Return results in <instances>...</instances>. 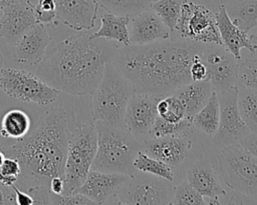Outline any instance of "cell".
<instances>
[{
    "instance_id": "14",
    "label": "cell",
    "mask_w": 257,
    "mask_h": 205,
    "mask_svg": "<svg viewBox=\"0 0 257 205\" xmlns=\"http://www.w3.org/2000/svg\"><path fill=\"white\" fill-rule=\"evenodd\" d=\"M128 177L126 174L91 169L84 182L74 192L85 195L94 204L115 203V196Z\"/></svg>"
},
{
    "instance_id": "37",
    "label": "cell",
    "mask_w": 257,
    "mask_h": 205,
    "mask_svg": "<svg viewBox=\"0 0 257 205\" xmlns=\"http://www.w3.org/2000/svg\"><path fill=\"white\" fill-rule=\"evenodd\" d=\"M50 204H60V205H88V204H94L92 200H90L85 195L73 192L71 194H52L50 193Z\"/></svg>"
},
{
    "instance_id": "8",
    "label": "cell",
    "mask_w": 257,
    "mask_h": 205,
    "mask_svg": "<svg viewBox=\"0 0 257 205\" xmlns=\"http://www.w3.org/2000/svg\"><path fill=\"white\" fill-rule=\"evenodd\" d=\"M0 88L9 97L43 106L53 103L59 95L57 89L48 85L37 74L14 68L1 70Z\"/></svg>"
},
{
    "instance_id": "44",
    "label": "cell",
    "mask_w": 257,
    "mask_h": 205,
    "mask_svg": "<svg viewBox=\"0 0 257 205\" xmlns=\"http://www.w3.org/2000/svg\"><path fill=\"white\" fill-rule=\"evenodd\" d=\"M17 1L26 2V3H29V4H31L32 6H35V5H36V3H37L39 0H17Z\"/></svg>"
},
{
    "instance_id": "21",
    "label": "cell",
    "mask_w": 257,
    "mask_h": 205,
    "mask_svg": "<svg viewBox=\"0 0 257 205\" xmlns=\"http://www.w3.org/2000/svg\"><path fill=\"white\" fill-rule=\"evenodd\" d=\"M215 18L222 46L238 61L242 57V49H246L250 53L257 52V45L252 43L248 33L241 30L230 20L224 4L220 5L218 11L215 13Z\"/></svg>"
},
{
    "instance_id": "1",
    "label": "cell",
    "mask_w": 257,
    "mask_h": 205,
    "mask_svg": "<svg viewBox=\"0 0 257 205\" xmlns=\"http://www.w3.org/2000/svg\"><path fill=\"white\" fill-rule=\"evenodd\" d=\"M205 44L188 40H158L119 46L111 63L131 82L135 93L166 96L192 82L190 65Z\"/></svg>"
},
{
    "instance_id": "36",
    "label": "cell",
    "mask_w": 257,
    "mask_h": 205,
    "mask_svg": "<svg viewBox=\"0 0 257 205\" xmlns=\"http://www.w3.org/2000/svg\"><path fill=\"white\" fill-rule=\"evenodd\" d=\"M21 174V166L19 162L11 157H6L4 162L0 165V184L11 186L17 182Z\"/></svg>"
},
{
    "instance_id": "39",
    "label": "cell",
    "mask_w": 257,
    "mask_h": 205,
    "mask_svg": "<svg viewBox=\"0 0 257 205\" xmlns=\"http://www.w3.org/2000/svg\"><path fill=\"white\" fill-rule=\"evenodd\" d=\"M12 189L15 192V198H16V204L17 205H32L35 204L34 197L28 192V191H22L16 183L11 185Z\"/></svg>"
},
{
    "instance_id": "42",
    "label": "cell",
    "mask_w": 257,
    "mask_h": 205,
    "mask_svg": "<svg viewBox=\"0 0 257 205\" xmlns=\"http://www.w3.org/2000/svg\"><path fill=\"white\" fill-rule=\"evenodd\" d=\"M49 190L52 194H63L64 191V179L61 176L52 178L49 182Z\"/></svg>"
},
{
    "instance_id": "6",
    "label": "cell",
    "mask_w": 257,
    "mask_h": 205,
    "mask_svg": "<svg viewBox=\"0 0 257 205\" xmlns=\"http://www.w3.org/2000/svg\"><path fill=\"white\" fill-rule=\"evenodd\" d=\"M97 148L95 122L89 120L68 132L67 153L64 166L63 194L73 193L91 170Z\"/></svg>"
},
{
    "instance_id": "33",
    "label": "cell",
    "mask_w": 257,
    "mask_h": 205,
    "mask_svg": "<svg viewBox=\"0 0 257 205\" xmlns=\"http://www.w3.org/2000/svg\"><path fill=\"white\" fill-rule=\"evenodd\" d=\"M170 204L176 205H204L205 198L185 179L174 187L173 197Z\"/></svg>"
},
{
    "instance_id": "24",
    "label": "cell",
    "mask_w": 257,
    "mask_h": 205,
    "mask_svg": "<svg viewBox=\"0 0 257 205\" xmlns=\"http://www.w3.org/2000/svg\"><path fill=\"white\" fill-rule=\"evenodd\" d=\"M224 6L230 20L241 30L249 33L257 28V0H229Z\"/></svg>"
},
{
    "instance_id": "7",
    "label": "cell",
    "mask_w": 257,
    "mask_h": 205,
    "mask_svg": "<svg viewBox=\"0 0 257 205\" xmlns=\"http://www.w3.org/2000/svg\"><path fill=\"white\" fill-rule=\"evenodd\" d=\"M218 165L227 187L257 203V160L240 143L222 147Z\"/></svg>"
},
{
    "instance_id": "25",
    "label": "cell",
    "mask_w": 257,
    "mask_h": 205,
    "mask_svg": "<svg viewBox=\"0 0 257 205\" xmlns=\"http://www.w3.org/2000/svg\"><path fill=\"white\" fill-rule=\"evenodd\" d=\"M220 107L219 99L216 91H213L207 103L194 115L192 119V125L197 130L213 136L219 125Z\"/></svg>"
},
{
    "instance_id": "23",
    "label": "cell",
    "mask_w": 257,
    "mask_h": 205,
    "mask_svg": "<svg viewBox=\"0 0 257 205\" xmlns=\"http://www.w3.org/2000/svg\"><path fill=\"white\" fill-rule=\"evenodd\" d=\"M130 16L116 15L105 11L100 17V27L94 33H90L91 38H104L106 40L119 43L121 46H128Z\"/></svg>"
},
{
    "instance_id": "29",
    "label": "cell",
    "mask_w": 257,
    "mask_h": 205,
    "mask_svg": "<svg viewBox=\"0 0 257 205\" xmlns=\"http://www.w3.org/2000/svg\"><path fill=\"white\" fill-rule=\"evenodd\" d=\"M105 11L116 15L134 16L151 9L156 0H95Z\"/></svg>"
},
{
    "instance_id": "40",
    "label": "cell",
    "mask_w": 257,
    "mask_h": 205,
    "mask_svg": "<svg viewBox=\"0 0 257 205\" xmlns=\"http://www.w3.org/2000/svg\"><path fill=\"white\" fill-rule=\"evenodd\" d=\"M240 144L257 160V133L250 132L240 141Z\"/></svg>"
},
{
    "instance_id": "48",
    "label": "cell",
    "mask_w": 257,
    "mask_h": 205,
    "mask_svg": "<svg viewBox=\"0 0 257 205\" xmlns=\"http://www.w3.org/2000/svg\"><path fill=\"white\" fill-rule=\"evenodd\" d=\"M1 14H2V9H0V17H1Z\"/></svg>"
},
{
    "instance_id": "15",
    "label": "cell",
    "mask_w": 257,
    "mask_h": 205,
    "mask_svg": "<svg viewBox=\"0 0 257 205\" xmlns=\"http://www.w3.org/2000/svg\"><path fill=\"white\" fill-rule=\"evenodd\" d=\"M51 38L44 24L36 22L13 45L16 63L37 66L46 54Z\"/></svg>"
},
{
    "instance_id": "22",
    "label": "cell",
    "mask_w": 257,
    "mask_h": 205,
    "mask_svg": "<svg viewBox=\"0 0 257 205\" xmlns=\"http://www.w3.org/2000/svg\"><path fill=\"white\" fill-rule=\"evenodd\" d=\"M213 88L209 80L192 81L178 90L174 94L181 102L186 118L192 120L194 115L207 103L213 93Z\"/></svg>"
},
{
    "instance_id": "11",
    "label": "cell",
    "mask_w": 257,
    "mask_h": 205,
    "mask_svg": "<svg viewBox=\"0 0 257 205\" xmlns=\"http://www.w3.org/2000/svg\"><path fill=\"white\" fill-rule=\"evenodd\" d=\"M220 107L219 125L213 135V144L218 147H225L240 143L250 130L243 122L237 104V87L217 92Z\"/></svg>"
},
{
    "instance_id": "31",
    "label": "cell",
    "mask_w": 257,
    "mask_h": 205,
    "mask_svg": "<svg viewBox=\"0 0 257 205\" xmlns=\"http://www.w3.org/2000/svg\"><path fill=\"white\" fill-rule=\"evenodd\" d=\"M182 1L183 0H156L152 4L151 9L171 31H174L180 17Z\"/></svg>"
},
{
    "instance_id": "38",
    "label": "cell",
    "mask_w": 257,
    "mask_h": 205,
    "mask_svg": "<svg viewBox=\"0 0 257 205\" xmlns=\"http://www.w3.org/2000/svg\"><path fill=\"white\" fill-rule=\"evenodd\" d=\"M203 53H204V51L202 53L197 54L190 65V76H191L192 81L209 80V71H208V67L204 61Z\"/></svg>"
},
{
    "instance_id": "46",
    "label": "cell",
    "mask_w": 257,
    "mask_h": 205,
    "mask_svg": "<svg viewBox=\"0 0 257 205\" xmlns=\"http://www.w3.org/2000/svg\"><path fill=\"white\" fill-rule=\"evenodd\" d=\"M3 63H4V59H3V55L0 50V73H1V70L3 69Z\"/></svg>"
},
{
    "instance_id": "43",
    "label": "cell",
    "mask_w": 257,
    "mask_h": 205,
    "mask_svg": "<svg viewBox=\"0 0 257 205\" xmlns=\"http://www.w3.org/2000/svg\"><path fill=\"white\" fill-rule=\"evenodd\" d=\"M14 1H16V0H0V9H3L4 7L13 3Z\"/></svg>"
},
{
    "instance_id": "17",
    "label": "cell",
    "mask_w": 257,
    "mask_h": 205,
    "mask_svg": "<svg viewBox=\"0 0 257 205\" xmlns=\"http://www.w3.org/2000/svg\"><path fill=\"white\" fill-rule=\"evenodd\" d=\"M193 146V140L187 136L150 137L142 142V150L148 155L169 164L173 168L180 166Z\"/></svg>"
},
{
    "instance_id": "30",
    "label": "cell",
    "mask_w": 257,
    "mask_h": 205,
    "mask_svg": "<svg viewBox=\"0 0 257 205\" xmlns=\"http://www.w3.org/2000/svg\"><path fill=\"white\" fill-rule=\"evenodd\" d=\"M192 120L185 118L178 123H171L165 121L157 115L155 123L152 128L151 137H164V136H187L191 137L193 133Z\"/></svg>"
},
{
    "instance_id": "18",
    "label": "cell",
    "mask_w": 257,
    "mask_h": 205,
    "mask_svg": "<svg viewBox=\"0 0 257 205\" xmlns=\"http://www.w3.org/2000/svg\"><path fill=\"white\" fill-rule=\"evenodd\" d=\"M186 180L206 200V204H220V197L227 195L219 181L214 166L206 158H200L188 168Z\"/></svg>"
},
{
    "instance_id": "5",
    "label": "cell",
    "mask_w": 257,
    "mask_h": 205,
    "mask_svg": "<svg viewBox=\"0 0 257 205\" xmlns=\"http://www.w3.org/2000/svg\"><path fill=\"white\" fill-rule=\"evenodd\" d=\"M134 93L131 82L111 61L107 62L100 82L91 93V120L124 128L126 105Z\"/></svg>"
},
{
    "instance_id": "16",
    "label": "cell",
    "mask_w": 257,
    "mask_h": 205,
    "mask_svg": "<svg viewBox=\"0 0 257 205\" xmlns=\"http://www.w3.org/2000/svg\"><path fill=\"white\" fill-rule=\"evenodd\" d=\"M56 21L76 30H90L95 25L99 5L95 0H54Z\"/></svg>"
},
{
    "instance_id": "13",
    "label": "cell",
    "mask_w": 257,
    "mask_h": 205,
    "mask_svg": "<svg viewBox=\"0 0 257 205\" xmlns=\"http://www.w3.org/2000/svg\"><path fill=\"white\" fill-rule=\"evenodd\" d=\"M204 61L209 71V81L216 92L237 87L238 60L223 46H205Z\"/></svg>"
},
{
    "instance_id": "47",
    "label": "cell",
    "mask_w": 257,
    "mask_h": 205,
    "mask_svg": "<svg viewBox=\"0 0 257 205\" xmlns=\"http://www.w3.org/2000/svg\"><path fill=\"white\" fill-rule=\"evenodd\" d=\"M5 158H6V156H5V154L0 150V165L4 162V160H5Z\"/></svg>"
},
{
    "instance_id": "26",
    "label": "cell",
    "mask_w": 257,
    "mask_h": 205,
    "mask_svg": "<svg viewBox=\"0 0 257 205\" xmlns=\"http://www.w3.org/2000/svg\"><path fill=\"white\" fill-rule=\"evenodd\" d=\"M30 125V118L23 110L11 109L2 117L0 134L4 138L19 140L28 134Z\"/></svg>"
},
{
    "instance_id": "34",
    "label": "cell",
    "mask_w": 257,
    "mask_h": 205,
    "mask_svg": "<svg viewBox=\"0 0 257 205\" xmlns=\"http://www.w3.org/2000/svg\"><path fill=\"white\" fill-rule=\"evenodd\" d=\"M237 86L257 91V57H241L238 61Z\"/></svg>"
},
{
    "instance_id": "41",
    "label": "cell",
    "mask_w": 257,
    "mask_h": 205,
    "mask_svg": "<svg viewBox=\"0 0 257 205\" xmlns=\"http://www.w3.org/2000/svg\"><path fill=\"white\" fill-rule=\"evenodd\" d=\"M16 204L15 192L11 186L0 184V205Z\"/></svg>"
},
{
    "instance_id": "3",
    "label": "cell",
    "mask_w": 257,
    "mask_h": 205,
    "mask_svg": "<svg viewBox=\"0 0 257 205\" xmlns=\"http://www.w3.org/2000/svg\"><path fill=\"white\" fill-rule=\"evenodd\" d=\"M68 129L66 112L60 108L48 110L37 128L29 135L0 150L16 159L21 174L16 184L26 189L47 186L52 178L63 177L67 153Z\"/></svg>"
},
{
    "instance_id": "20",
    "label": "cell",
    "mask_w": 257,
    "mask_h": 205,
    "mask_svg": "<svg viewBox=\"0 0 257 205\" xmlns=\"http://www.w3.org/2000/svg\"><path fill=\"white\" fill-rule=\"evenodd\" d=\"M171 31L152 10H146L131 17L128 23L131 45H145L171 38Z\"/></svg>"
},
{
    "instance_id": "19",
    "label": "cell",
    "mask_w": 257,
    "mask_h": 205,
    "mask_svg": "<svg viewBox=\"0 0 257 205\" xmlns=\"http://www.w3.org/2000/svg\"><path fill=\"white\" fill-rule=\"evenodd\" d=\"M36 22L33 6L16 0L2 9L0 37L8 43L14 44Z\"/></svg>"
},
{
    "instance_id": "28",
    "label": "cell",
    "mask_w": 257,
    "mask_h": 205,
    "mask_svg": "<svg viewBox=\"0 0 257 205\" xmlns=\"http://www.w3.org/2000/svg\"><path fill=\"white\" fill-rule=\"evenodd\" d=\"M134 166L137 171L155 175L171 182L174 180V170L172 166L164 161L148 155L143 150H140L134 160Z\"/></svg>"
},
{
    "instance_id": "35",
    "label": "cell",
    "mask_w": 257,
    "mask_h": 205,
    "mask_svg": "<svg viewBox=\"0 0 257 205\" xmlns=\"http://www.w3.org/2000/svg\"><path fill=\"white\" fill-rule=\"evenodd\" d=\"M33 8L37 22L44 25L57 24L54 0H39Z\"/></svg>"
},
{
    "instance_id": "27",
    "label": "cell",
    "mask_w": 257,
    "mask_h": 205,
    "mask_svg": "<svg viewBox=\"0 0 257 205\" xmlns=\"http://www.w3.org/2000/svg\"><path fill=\"white\" fill-rule=\"evenodd\" d=\"M237 89L240 116L250 132L257 133V91L243 86H237Z\"/></svg>"
},
{
    "instance_id": "45",
    "label": "cell",
    "mask_w": 257,
    "mask_h": 205,
    "mask_svg": "<svg viewBox=\"0 0 257 205\" xmlns=\"http://www.w3.org/2000/svg\"><path fill=\"white\" fill-rule=\"evenodd\" d=\"M250 39H251V41H252V43H253V44L257 45V33L252 34V35L250 36Z\"/></svg>"
},
{
    "instance_id": "4",
    "label": "cell",
    "mask_w": 257,
    "mask_h": 205,
    "mask_svg": "<svg viewBox=\"0 0 257 205\" xmlns=\"http://www.w3.org/2000/svg\"><path fill=\"white\" fill-rule=\"evenodd\" d=\"M95 126L97 148L91 169L128 176L136 173L134 160L142 150V144L124 128L103 122H95Z\"/></svg>"
},
{
    "instance_id": "32",
    "label": "cell",
    "mask_w": 257,
    "mask_h": 205,
    "mask_svg": "<svg viewBox=\"0 0 257 205\" xmlns=\"http://www.w3.org/2000/svg\"><path fill=\"white\" fill-rule=\"evenodd\" d=\"M157 114L165 121L171 123H178L186 118L184 108L174 94H169L159 99L157 103Z\"/></svg>"
},
{
    "instance_id": "9",
    "label": "cell",
    "mask_w": 257,
    "mask_h": 205,
    "mask_svg": "<svg viewBox=\"0 0 257 205\" xmlns=\"http://www.w3.org/2000/svg\"><path fill=\"white\" fill-rule=\"evenodd\" d=\"M174 187L172 182L144 172L131 175L115 196L117 204H170Z\"/></svg>"
},
{
    "instance_id": "10",
    "label": "cell",
    "mask_w": 257,
    "mask_h": 205,
    "mask_svg": "<svg viewBox=\"0 0 257 205\" xmlns=\"http://www.w3.org/2000/svg\"><path fill=\"white\" fill-rule=\"evenodd\" d=\"M174 31L181 39L210 45L222 46L215 14L202 4L183 0L181 13Z\"/></svg>"
},
{
    "instance_id": "2",
    "label": "cell",
    "mask_w": 257,
    "mask_h": 205,
    "mask_svg": "<svg viewBox=\"0 0 257 205\" xmlns=\"http://www.w3.org/2000/svg\"><path fill=\"white\" fill-rule=\"evenodd\" d=\"M119 45L91 38L86 30L61 41L37 65L36 74L48 85L70 95H91L100 82L105 64Z\"/></svg>"
},
{
    "instance_id": "12",
    "label": "cell",
    "mask_w": 257,
    "mask_h": 205,
    "mask_svg": "<svg viewBox=\"0 0 257 205\" xmlns=\"http://www.w3.org/2000/svg\"><path fill=\"white\" fill-rule=\"evenodd\" d=\"M161 97L146 94L134 93L126 105L123 124L141 144L151 137L153 125L157 117V103Z\"/></svg>"
}]
</instances>
